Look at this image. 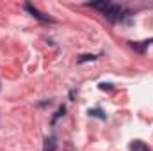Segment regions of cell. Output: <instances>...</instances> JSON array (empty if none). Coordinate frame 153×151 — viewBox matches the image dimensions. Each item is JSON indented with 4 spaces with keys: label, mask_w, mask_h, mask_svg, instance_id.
<instances>
[{
    "label": "cell",
    "mask_w": 153,
    "mask_h": 151,
    "mask_svg": "<svg viewBox=\"0 0 153 151\" xmlns=\"http://www.w3.org/2000/svg\"><path fill=\"white\" fill-rule=\"evenodd\" d=\"M89 114H91L93 117H100V119H105V114L102 112V110H98V109H93V110H89Z\"/></svg>",
    "instance_id": "6"
},
{
    "label": "cell",
    "mask_w": 153,
    "mask_h": 151,
    "mask_svg": "<svg viewBox=\"0 0 153 151\" xmlns=\"http://www.w3.org/2000/svg\"><path fill=\"white\" fill-rule=\"evenodd\" d=\"M85 61H94V55H82L78 62H85Z\"/></svg>",
    "instance_id": "7"
},
{
    "label": "cell",
    "mask_w": 153,
    "mask_h": 151,
    "mask_svg": "<svg viewBox=\"0 0 153 151\" xmlns=\"http://www.w3.org/2000/svg\"><path fill=\"white\" fill-rule=\"evenodd\" d=\"M130 150L132 151H152L150 146H148L146 142H143V141H134V142L130 144Z\"/></svg>",
    "instance_id": "3"
},
{
    "label": "cell",
    "mask_w": 153,
    "mask_h": 151,
    "mask_svg": "<svg viewBox=\"0 0 153 151\" xmlns=\"http://www.w3.org/2000/svg\"><path fill=\"white\" fill-rule=\"evenodd\" d=\"M25 9H27V11H29L32 16H36L38 20H41V21H52V18H48V16H43L38 9H36V7H32L30 4H25Z\"/></svg>",
    "instance_id": "2"
},
{
    "label": "cell",
    "mask_w": 153,
    "mask_h": 151,
    "mask_svg": "<svg viewBox=\"0 0 153 151\" xmlns=\"http://www.w3.org/2000/svg\"><path fill=\"white\" fill-rule=\"evenodd\" d=\"M150 43H153V39H152V41H143V44H137V43H132V46H134V48H135L137 52H144V48H146V46H148Z\"/></svg>",
    "instance_id": "5"
},
{
    "label": "cell",
    "mask_w": 153,
    "mask_h": 151,
    "mask_svg": "<svg viewBox=\"0 0 153 151\" xmlns=\"http://www.w3.org/2000/svg\"><path fill=\"white\" fill-rule=\"evenodd\" d=\"M43 150L45 151H55L57 150L55 137H46V139H45V144H43Z\"/></svg>",
    "instance_id": "4"
},
{
    "label": "cell",
    "mask_w": 153,
    "mask_h": 151,
    "mask_svg": "<svg viewBox=\"0 0 153 151\" xmlns=\"http://www.w3.org/2000/svg\"><path fill=\"white\" fill-rule=\"evenodd\" d=\"M121 13H123V9H121L119 5H114V4H111V5H109V9L105 11V16H107L111 21H116V20H121V16H123Z\"/></svg>",
    "instance_id": "1"
}]
</instances>
